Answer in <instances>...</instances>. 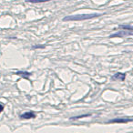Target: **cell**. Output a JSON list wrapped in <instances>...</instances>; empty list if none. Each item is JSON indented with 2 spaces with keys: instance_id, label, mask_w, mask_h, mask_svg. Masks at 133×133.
Masks as SVG:
<instances>
[{
  "instance_id": "9c48e42d",
  "label": "cell",
  "mask_w": 133,
  "mask_h": 133,
  "mask_svg": "<svg viewBox=\"0 0 133 133\" xmlns=\"http://www.w3.org/2000/svg\"><path fill=\"white\" fill-rule=\"evenodd\" d=\"M3 109H4V106H3V105H0V112H2Z\"/></svg>"
},
{
  "instance_id": "7a4b0ae2",
  "label": "cell",
  "mask_w": 133,
  "mask_h": 133,
  "mask_svg": "<svg viewBox=\"0 0 133 133\" xmlns=\"http://www.w3.org/2000/svg\"><path fill=\"white\" fill-rule=\"evenodd\" d=\"M119 32H117L114 33L112 35L109 36L110 38L113 37H128V36H133V26H119Z\"/></svg>"
},
{
  "instance_id": "6da1fadb",
  "label": "cell",
  "mask_w": 133,
  "mask_h": 133,
  "mask_svg": "<svg viewBox=\"0 0 133 133\" xmlns=\"http://www.w3.org/2000/svg\"><path fill=\"white\" fill-rule=\"evenodd\" d=\"M104 14L101 13H92V14H83V15H76V16H69L63 18V21H81L87 20V19L95 18L100 16H103Z\"/></svg>"
},
{
  "instance_id": "3957f363",
  "label": "cell",
  "mask_w": 133,
  "mask_h": 133,
  "mask_svg": "<svg viewBox=\"0 0 133 133\" xmlns=\"http://www.w3.org/2000/svg\"><path fill=\"white\" fill-rule=\"evenodd\" d=\"M20 118H22V119H30V118H35L36 115L34 112L29 111V112H26V113H24V114L20 115Z\"/></svg>"
},
{
  "instance_id": "52a82bcc",
  "label": "cell",
  "mask_w": 133,
  "mask_h": 133,
  "mask_svg": "<svg viewBox=\"0 0 133 133\" xmlns=\"http://www.w3.org/2000/svg\"><path fill=\"white\" fill-rule=\"evenodd\" d=\"M48 1H52V0H26V2L29 3H43L48 2Z\"/></svg>"
},
{
  "instance_id": "ba28073f",
  "label": "cell",
  "mask_w": 133,
  "mask_h": 133,
  "mask_svg": "<svg viewBox=\"0 0 133 133\" xmlns=\"http://www.w3.org/2000/svg\"><path fill=\"white\" fill-rule=\"evenodd\" d=\"M89 116H90V114H85V115H81V116L73 117V118H71V119H78V118H84V117H89Z\"/></svg>"
},
{
  "instance_id": "8992f818",
  "label": "cell",
  "mask_w": 133,
  "mask_h": 133,
  "mask_svg": "<svg viewBox=\"0 0 133 133\" xmlns=\"http://www.w3.org/2000/svg\"><path fill=\"white\" fill-rule=\"evenodd\" d=\"M16 74H17V75H20V76H22L23 78H28V77L30 76V73H28V72H22V71H18V72H17Z\"/></svg>"
},
{
  "instance_id": "5b68a950",
  "label": "cell",
  "mask_w": 133,
  "mask_h": 133,
  "mask_svg": "<svg viewBox=\"0 0 133 133\" xmlns=\"http://www.w3.org/2000/svg\"><path fill=\"white\" fill-rule=\"evenodd\" d=\"M126 78V75L123 74V73H116L114 76L112 77V79H118L120 80V81H123L124 79Z\"/></svg>"
},
{
  "instance_id": "277c9868",
  "label": "cell",
  "mask_w": 133,
  "mask_h": 133,
  "mask_svg": "<svg viewBox=\"0 0 133 133\" xmlns=\"http://www.w3.org/2000/svg\"><path fill=\"white\" fill-rule=\"evenodd\" d=\"M129 121H131V119H126V118H115V119L109 120L107 123H127Z\"/></svg>"
}]
</instances>
